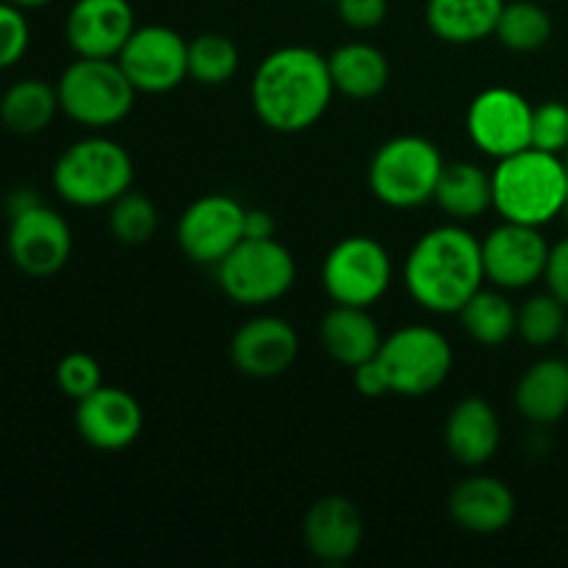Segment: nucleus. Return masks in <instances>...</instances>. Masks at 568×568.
I'll use <instances>...</instances> for the list:
<instances>
[{
	"instance_id": "obj_25",
	"label": "nucleus",
	"mask_w": 568,
	"mask_h": 568,
	"mask_svg": "<svg viewBox=\"0 0 568 568\" xmlns=\"http://www.w3.org/2000/svg\"><path fill=\"white\" fill-rule=\"evenodd\" d=\"M336 92L353 100H372L386 89L388 61L383 50L366 42H347L327 55Z\"/></svg>"
},
{
	"instance_id": "obj_22",
	"label": "nucleus",
	"mask_w": 568,
	"mask_h": 568,
	"mask_svg": "<svg viewBox=\"0 0 568 568\" xmlns=\"http://www.w3.org/2000/svg\"><path fill=\"white\" fill-rule=\"evenodd\" d=\"M516 408L532 425H555L568 414V361L541 358L521 375Z\"/></svg>"
},
{
	"instance_id": "obj_20",
	"label": "nucleus",
	"mask_w": 568,
	"mask_h": 568,
	"mask_svg": "<svg viewBox=\"0 0 568 568\" xmlns=\"http://www.w3.org/2000/svg\"><path fill=\"white\" fill-rule=\"evenodd\" d=\"M503 427L491 403L480 397H466L449 410L447 427H444V442L449 455L460 466H486L497 455Z\"/></svg>"
},
{
	"instance_id": "obj_19",
	"label": "nucleus",
	"mask_w": 568,
	"mask_h": 568,
	"mask_svg": "<svg viewBox=\"0 0 568 568\" xmlns=\"http://www.w3.org/2000/svg\"><path fill=\"white\" fill-rule=\"evenodd\" d=\"M516 497L503 480L488 475H471L449 494V516L464 530L477 536L503 532L514 521Z\"/></svg>"
},
{
	"instance_id": "obj_36",
	"label": "nucleus",
	"mask_w": 568,
	"mask_h": 568,
	"mask_svg": "<svg viewBox=\"0 0 568 568\" xmlns=\"http://www.w3.org/2000/svg\"><path fill=\"white\" fill-rule=\"evenodd\" d=\"M547 288L568 308V236L549 247L547 270H544Z\"/></svg>"
},
{
	"instance_id": "obj_21",
	"label": "nucleus",
	"mask_w": 568,
	"mask_h": 568,
	"mask_svg": "<svg viewBox=\"0 0 568 568\" xmlns=\"http://www.w3.org/2000/svg\"><path fill=\"white\" fill-rule=\"evenodd\" d=\"M320 338L325 353L349 369L375 358L383 344L381 327L369 316V308L338 303L322 316Z\"/></svg>"
},
{
	"instance_id": "obj_17",
	"label": "nucleus",
	"mask_w": 568,
	"mask_h": 568,
	"mask_svg": "<svg viewBox=\"0 0 568 568\" xmlns=\"http://www.w3.org/2000/svg\"><path fill=\"white\" fill-rule=\"evenodd\" d=\"M300 336L281 316H253L231 338V361L242 375L270 381L297 361Z\"/></svg>"
},
{
	"instance_id": "obj_31",
	"label": "nucleus",
	"mask_w": 568,
	"mask_h": 568,
	"mask_svg": "<svg viewBox=\"0 0 568 568\" xmlns=\"http://www.w3.org/2000/svg\"><path fill=\"white\" fill-rule=\"evenodd\" d=\"M109 209L111 233H114L116 242L122 244L136 247V244L150 242V236H153L155 227H159V209H155L153 200L144 197L142 192L128 189V192L120 194Z\"/></svg>"
},
{
	"instance_id": "obj_4",
	"label": "nucleus",
	"mask_w": 568,
	"mask_h": 568,
	"mask_svg": "<svg viewBox=\"0 0 568 568\" xmlns=\"http://www.w3.org/2000/svg\"><path fill=\"white\" fill-rule=\"evenodd\" d=\"M133 183V159L120 142L87 136L72 142L53 166V189L78 209H103Z\"/></svg>"
},
{
	"instance_id": "obj_40",
	"label": "nucleus",
	"mask_w": 568,
	"mask_h": 568,
	"mask_svg": "<svg viewBox=\"0 0 568 568\" xmlns=\"http://www.w3.org/2000/svg\"><path fill=\"white\" fill-rule=\"evenodd\" d=\"M566 220V227H568V194H566V205H564V214H560Z\"/></svg>"
},
{
	"instance_id": "obj_10",
	"label": "nucleus",
	"mask_w": 568,
	"mask_h": 568,
	"mask_svg": "<svg viewBox=\"0 0 568 568\" xmlns=\"http://www.w3.org/2000/svg\"><path fill=\"white\" fill-rule=\"evenodd\" d=\"M9 258L22 275L50 277L64 270L72 255V231L61 214L39 200L9 216Z\"/></svg>"
},
{
	"instance_id": "obj_29",
	"label": "nucleus",
	"mask_w": 568,
	"mask_h": 568,
	"mask_svg": "<svg viewBox=\"0 0 568 568\" xmlns=\"http://www.w3.org/2000/svg\"><path fill=\"white\" fill-rule=\"evenodd\" d=\"M239 70V48L225 33H200L189 42V75L203 87H222Z\"/></svg>"
},
{
	"instance_id": "obj_2",
	"label": "nucleus",
	"mask_w": 568,
	"mask_h": 568,
	"mask_svg": "<svg viewBox=\"0 0 568 568\" xmlns=\"http://www.w3.org/2000/svg\"><path fill=\"white\" fill-rule=\"evenodd\" d=\"M403 281L425 311L458 314L486 281L483 242L458 222L433 227L410 247Z\"/></svg>"
},
{
	"instance_id": "obj_30",
	"label": "nucleus",
	"mask_w": 568,
	"mask_h": 568,
	"mask_svg": "<svg viewBox=\"0 0 568 568\" xmlns=\"http://www.w3.org/2000/svg\"><path fill=\"white\" fill-rule=\"evenodd\" d=\"M568 322V308L552 292L532 294L530 300L516 308V333L530 347H549L564 338Z\"/></svg>"
},
{
	"instance_id": "obj_8",
	"label": "nucleus",
	"mask_w": 568,
	"mask_h": 568,
	"mask_svg": "<svg viewBox=\"0 0 568 568\" xmlns=\"http://www.w3.org/2000/svg\"><path fill=\"white\" fill-rule=\"evenodd\" d=\"M377 364L386 372L392 394L427 397L438 386H444L453 372V347L436 327L405 325L383 338Z\"/></svg>"
},
{
	"instance_id": "obj_32",
	"label": "nucleus",
	"mask_w": 568,
	"mask_h": 568,
	"mask_svg": "<svg viewBox=\"0 0 568 568\" xmlns=\"http://www.w3.org/2000/svg\"><path fill=\"white\" fill-rule=\"evenodd\" d=\"M530 148L544 153L564 155L568 150V105L560 100H547L532 105V131Z\"/></svg>"
},
{
	"instance_id": "obj_39",
	"label": "nucleus",
	"mask_w": 568,
	"mask_h": 568,
	"mask_svg": "<svg viewBox=\"0 0 568 568\" xmlns=\"http://www.w3.org/2000/svg\"><path fill=\"white\" fill-rule=\"evenodd\" d=\"M9 3L20 6V9H42V6L53 3V0H9Z\"/></svg>"
},
{
	"instance_id": "obj_35",
	"label": "nucleus",
	"mask_w": 568,
	"mask_h": 568,
	"mask_svg": "<svg viewBox=\"0 0 568 568\" xmlns=\"http://www.w3.org/2000/svg\"><path fill=\"white\" fill-rule=\"evenodd\" d=\"M338 17L353 31H372L388 14V0H336Z\"/></svg>"
},
{
	"instance_id": "obj_14",
	"label": "nucleus",
	"mask_w": 568,
	"mask_h": 568,
	"mask_svg": "<svg viewBox=\"0 0 568 568\" xmlns=\"http://www.w3.org/2000/svg\"><path fill=\"white\" fill-rule=\"evenodd\" d=\"M549 247L552 244L544 239L541 227L503 222L483 242L486 281H491L497 288H508V292L532 286L544 277Z\"/></svg>"
},
{
	"instance_id": "obj_28",
	"label": "nucleus",
	"mask_w": 568,
	"mask_h": 568,
	"mask_svg": "<svg viewBox=\"0 0 568 568\" xmlns=\"http://www.w3.org/2000/svg\"><path fill=\"white\" fill-rule=\"evenodd\" d=\"M494 37L514 53H532L552 39V17L532 0L505 3Z\"/></svg>"
},
{
	"instance_id": "obj_3",
	"label": "nucleus",
	"mask_w": 568,
	"mask_h": 568,
	"mask_svg": "<svg viewBox=\"0 0 568 568\" xmlns=\"http://www.w3.org/2000/svg\"><path fill=\"white\" fill-rule=\"evenodd\" d=\"M494 209L505 222L544 227L564 214L568 172L564 155L527 148L499 159L491 172Z\"/></svg>"
},
{
	"instance_id": "obj_12",
	"label": "nucleus",
	"mask_w": 568,
	"mask_h": 568,
	"mask_svg": "<svg viewBox=\"0 0 568 568\" xmlns=\"http://www.w3.org/2000/svg\"><path fill=\"white\" fill-rule=\"evenodd\" d=\"M136 92L164 94L189 75V42L166 26H142L116 55Z\"/></svg>"
},
{
	"instance_id": "obj_38",
	"label": "nucleus",
	"mask_w": 568,
	"mask_h": 568,
	"mask_svg": "<svg viewBox=\"0 0 568 568\" xmlns=\"http://www.w3.org/2000/svg\"><path fill=\"white\" fill-rule=\"evenodd\" d=\"M277 225L275 216L264 209H247L244 211V239H272Z\"/></svg>"
},
{
	"instance_id": "obj_37",
	"label": "nucleus",
	"mask_w": 568,
	"mask_h": 568,
	"mask_svg": "<svg viewBox=\"0 0 568 568\" xmlns=\"http://www.w3.org/2000/svg\"><path fill=\"white\" fill-rule=\"evenodd\" d=\"M353 381H355V388H358L364 397H386V394H392V386H388L386 381V372H383V366L377 364V355L372 361H364V364H358L353 369Z\"/></svg>"
},
{
	"instance_id": "obj_13",
	"label": "nucleus",
	"mask_w": 568,
	"mask_h": 568,
	"mask_svg": "<svg viewBox=\"0 0 568 568\" xmlns=\"http://www.w3.org/2000/svg\"><path fill=\"white\" fill-rule=\"evenodd\" d=\"M244 205L231 194H205L178 220V244L194 264L216 266L244 239Z\"/></svg>"
},
{
	"instance_id": "obj_34",
	"label": "nucleus",
	"mask_w": 568,
	"mask_h": 568,
	"mask_svg": "<svg viewBox=\"0 0 568 568\" xmlns=\"http://www.w3.org/2000/svg\"><path fill=\"white\" fill-rule=\"evenodd\" d=\"M22 11L26 9L0 0V70L14 67L31 44V26Z\"/></svg>"
},
{
	"instance_id": "obj_1",
	"label": "nucleus",
	"mask_w": 568,
	"mask_h": 568,
	"mask_svg": "<svg viewBox=\"0 0 568 568\" xmlns=\"http://www.w3.org/2000/svg\"><path fill=\"white\" fill-rule=\"evenodd\" d=\"M333 87L327 55L305 44L277 48L255 67L250 83L253 111L270 131L303 133L331 109Z\"/></svg>"
},
{
	"instance_id": "obj_26",
	"label": "nucleus",
	"mask_w": 568,
	"mask_h": 568,
	"mask_svg": "<svg viewBox=\"0 0 568 568\" xmlns=\"http://www.w3.org/2000/svg\"><path fill=\"white\" fill-rule=\"evenodd\" d=\"M59 111V92L39 78H22L11 83L0 98V122L20 136L42 133Z\"/></svg>"
},
{
	"instance_id": "obj_42",
	"label": "nucleus",
	"mask_w": 568,
	"mask_h": 568,
	"mask_svg": "<svg viewBox=\"0 0 568 568\" xmlns=\"http://www.w3.org/2000/svg\"><path fill=\"white\" fill-rule=\"evenodd\" d=\"M564 164H566V172H568V150L564 153Z\"/></svg>"
},
{
	"instance_id": "obj_27",
	"label": "nucleus",
	"mask_w": 568,
	"mask_h": 568,
	"mask_svg": "<svg viewBox=\"0 0 568 568\" xmlns=\"http://www.w3.org/2000/svg\"><path fill=\"white\" fill-rule=\"evenodd\" d=\"M458 316L471 342L483 347H499L516 333V308L499 288H477Z\"/></svg>"
},
{
	"instance_id": "obj_6",
	"label": "nucleus",
	"mask_w": 568,
	"mask_h": 568,
	"mask_svg": "<svg viewBox=\"0 0 568 568\" xmlns=\"http://www.w3.org/2000/svg\"><path fill=\"white\" fill-rule=\"evenodd\" d=\"M444 159L425 136H394L369 161V189L388 209H419L436 194Z\"/></svg>"
},
{
	"instance_id": "obj_24",
	"label": "nucleus",
	"mask_w": 568,
	"mask_h": 568,
	"mask_svg": "<svg viewBox=\"0 0 568 568\" xmlns=\"http://www.w3.org/2000/svg\"><path fill=\"white\" fill-rule=\"evenodd\" d=\"M433 200L438 209L455 222H471L477 216L494 209V186L491 172L483 170L480 164L471 161H455V164H444L442 178Z\"/></svg>"
},
{
	"instance_id": "obj_41",
	"label": "nucleus",
	"mask_w": 568,
	"mask_h": 568,
	"mask_svg": "<svg viewBox=\"0 0 568 568\" xmlns=\"http://www.w3.org/2000/svg\"><path fill=\"white\" fill-rule=\"evenodd\" d=\"M564 342H566V347H568V322H566V333H564Z\"/></svg>"
},
{
	"instance_id": "obj_16",
	"label": "nucleus",
	"mask_w": 568,
	"mask_h": 568,
	"mask_svg": "<svg viewBox=\"0 0 568 568\" xmlns=\"http://www.w3.org/2000/svg\"><path fill=\"white\" fill-rule=\"evenodd\" d=\"M133 31L136 17L128 0H75L64 22L72 53L83 59H116Z\"/></svg>"
},
{
	"instance_id": "obj_33",
	"label": "nucleus",
	"mask_w": 568,
	"mask_h": 568,
	"mask_svg": "<svg viewBox=\"0 0 568 568\" xmlns=\"http://www.w3.org/2000/svg\"><path fill=\"white\" fill-rule=\"evenodd\" d=\"M55 383L70 399H83L103 386V369L89 353H70L55 366Z\"/></svg>"
},
{
	"instance_id": "obj_11",
	"label": "nucleus",
	"mask_w": 568,
	"mask_h": 568,
	"mask_svg": "<svg viewBox=\"0 0 568 568\" xmlns=\"http://www.w3.org/2000/svg\"><path fill=\"white\" fill-rule=\"evenodd\" d=\"M471 144L491 159H508L530 148L532 105L516 89L491 87L477 94L466 111Z\"/></svg>"
},
{
	"instance_id": "obj_9",
	"label": "nucleus",
	"mask_w": 568,
	"mask_h": 568,
	"mask_svg": "<svg viewBox=\"0 0 568 568\" xmlns=\"http://www.w3.org/2000/svg\"><path fill=\"white\" fill-rule=\"evenodd\" d=\"M394 264L388 250L372 236H347L331 247L322 264V286L338 305L369 308L388 292Z\"/></svg>"
},
{
	"instance_id": "obj_7",
	"label": "nucleus",
	"mask_w": 568,
	"mask_h": 568,
	"mask_svg": "<svg viewBox=\"0 0 568 568\" xmlns=\"http://www.w3.org/2000/svg\"><path fill=\"white\" fill-rule=\"evenodd\" d=\"M297 264L288 247L272 239H242L216 264V283L233 303L261 308L292 292Z\"/></svg>"
},
{
	"instance_id": "obj_23",
	"label": "nucleus",
	"mask_w": 568,
	"mask_h": 568,
	"mask_svg": "<svg viewBox=\"0 0 568 568\" xmlns=\"http://www.w3.org/2000/svg\"><path fill=\"white\" fill-rule=\"evenodd\" d=\"M505 0H427V28L449 44H475L497 31Z\"/></svg>"
},
{
	"instance_id": "obj_18",
	"label": "nucleus",
	"mask_w": 568,
	"mask_h": 568,
	"mask_svg": "<svg viewBox=\"0 0 568 568\" xmlns=\"http://www.w3.org/2000/svg\"><path fill=\"white\" fill-rule=\"evenodd\" d=\"M305 549L327 566H342L355 558L364 541V516L358 505L338 494L316 499L303 519Z\"/></svg>"
},
{
	"instance_id": "obj_5",
	"label": "nucleus",
	"mask_w": 568,
	"mask_h": 568,
	"mask_svg": "<svg viewBox=\"0 0 568 568\" xmlns=\"http://www.w3.org/2000/svg\"><path fill=\"white\" fill-rule=\"evenodd\" d=\"M59 105L72 122L92 131L120 125L136 103V87L116 59H83L78 55L59 83Z\"/></svg>"
},
{
	"instance_id": "obj_15",
	"label": "nucleus",
	"mask_w": 568,
	"mask_h": 568,
	"mask_svg": "<svg viewBox=\"0 0 568 568\" xmlns=\"http://www.w3.org/2000/svg\"><path fill=\"white\" fill-rule=\"evenodd\" d=\"M144 414L136 397L116 386H100L75 405V430L100 453H120L142 436Z\"/></svg>"
}]
</instances>
